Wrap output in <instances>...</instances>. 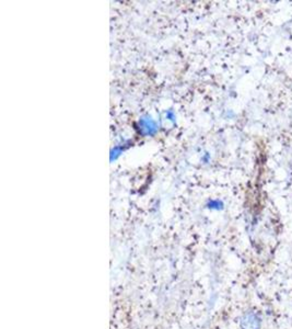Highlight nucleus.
I'll return each mask as SVG.
<instances>
[{
	"label": "nucleus",
	"instance_id": "nucleus-1",
	"mask_svg": "<svg viewBox=\"0 0 292 329\" xmlns=\"http://www.w3.org/2000/svg\"><path fill=\"white\" fill-rule=\"evenodd\" d=\"M261 320L254 311H248L241 319V329H260Z\"/></svg>",
	"mask_w": 292,
	"mask_h": 329
}]
</instances>
